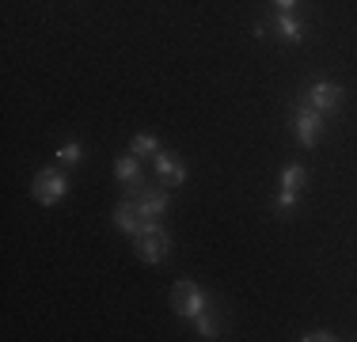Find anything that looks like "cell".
Wrapping results in <instances>:
<instances>
[{"instance_id": "1", "label": "cell", "mask_w": 357, "mask_h": 342, "mask_svg": "<svg viewBox=\"0 0 357 342\" xmlns=\"http://www.w3.org/2000/svg\"><path fill=\"white\" fill-rule=\"evenodd\" d=\"M167 247H172V236H167V228L160 225V221H144V228L133 236V251H137V259L149 262V267H156V262L164 259Z\"/></svg>"}, {"instance_id": "2", "label": "cell", "mask_w": 357, "mask_h": 342, "mask_svg": "<svg viewBox=\"0 0 357 342\" xmlns=\"http://www.w3.org/2000/svg\"><path fill=\"white\" fill-rule=\"evenodd\" d=\"M323 130H327V114H319L312 103H296L293 107V133H296V141L304 144V149H316L319 144V137Z\"/></svg>"}, {"instance_id": "3", "label": "cell", "mask_w": 357, "mask_h": 342, "mask_svg": "<svg viewBox=\"0 0 357 342\" xmlns=\"http://www.w3.org/2000/svg\"><path fill=\"white\" fill-rule=\"evenodd\" d=\"M172 308H175V315H183V320H198V315L209 308V301H206V293H202V285H194V281H175Z\"/></svg>"}, {"instance_id": "4", "label": "cell", "mask_w": 357, "mask_h": 342, "mask_svg": "<svg viewBox=\"0 0 357 342\" xmlns=\"http://www.w3.org/2000/svg\"><path fill=\"white\" fill-rule=\"evenodd\" d=\"M31 191H35V198L42 205H57L69 194V175H65V171H54V168H42L35 175V183H31Z\"/></svg>"}, {"instance_id": "5", "label": "cell", "mask_w": 357, "mask_h": 342, "mask_svg": "<svg viewBox=\"0 0 357 342\" xmlns=\"http://www.w3.org/2000/svg\"><path fill=\"white\" fill-rule=\"evenodd\" d=\"M304 179H308V171H304L301 164H285V171H282V191H278V213H289L296 202H301Z\"/></svg>"}, {"instance_id": "6", "label": "cell", "mask_w": 357, "mask_h": 342, "mask_svg": "<svg viewBox=\"0 0 357 342\" xmlns=\"http://www.w3.org/2000/svg\"><path fill=\"white\" fill-rule=\"evenodd\" d=\"M304 103H312L319 114H335V110L342 107V88H338L335 80H316L304 91Z\"/></svg>"}, {"instance_id": "7", "label": "cell", "mask_w": 357, "mask_h": 342, "mask_svg": "<svg viewBox=\"0 0 357 342\" xmlns=\"http://www.w3.org/2000/svg\"><path fill=\"white\" fill-rule=\"evenodd\" d=\"M114 225L122 228V232H130V236H137L141 228H144V217H141V209H137V198H122L114 205Z\"/></svg>"}, {"instance_id": "8", "label": "cell", "mask_w": 357, "mask_h": 342, "mask_svg": "<svg viewBox=\"0 0 357 342\" xmlns=\"http://www.w3.org/2000/svg\"><path fill=\"white\" fill-rule=\"evenodd\" d=\"M137 209L144 221H160L167 213V191H160V186H152V191H141L137 194Z\"/></svg>"}, {"instance_id": "9", "label": "cell", "mask_w": 357, "mask_h": 342, "mask_svg": "<svg viewBox=\"0 0 357 342\" xmlns=\"http://www.w3.org/2000/svg\"><path fill=\"white\" fill-rule=\"evenodd\" d=\"M152 168H156V175L164 179L167 186H183L186 183V168L178 164V160H172L167 152H156V156H152Z\"/></svg>"}, {"instance_id": "10", "label": "cell", "mask_w": 357, "mask_h": 342, "mask_svg": "<svg viewBox=\"0 0 357 342\" xmlns=\"http://www.w3.org/2000/svg\"><path fill=\"white\" fill-rule=\"evenodd\" d=\"M274 31L282 34L285 42H301L304 38V20L296 12H278L274 15Z\"/></svg>"}, {"instance_id": "11", "label": "cell", "mask_w": 357, "mask_h": 342, "mask_svg": "<svg viewBox=\"0 0 357 342\" xmlns=\"http://www.w3.org/2000/svg\"><path fill=\"white\" fill-rule=\"evenodd\" d=\"M141 156H122V160H114V179L118 183H126L130 191H137V183H141V164H137Z\"/></svg>"}, {"instance_id": "12", "label": "cell", "mask_w": 357, "mask_h": 342, "mask_svg": "<svg viewBox=\"0 0 357 342\" xmlns=\"http://www.w3.org/2000/svg\"><path fill=\"white\" fill-rule=\"evenodd\" d=\"M130 152H133V156H156V152H160V137L156 133H137V137H133V144H130Z\"/></svg>"}, {"instance_id": "13", "label": "cell", "mask_w": 357, "mask_h": 342, "mask_svg": "<svg viewBox=\"0 0 357 342\" xmlns=\"http://www.w3.org/2000/svg\"><path fill=\"white\" fill-rule=\"evenodd\" d=\"M54 156H57V164H65V168H76V164L84 160V144H80V141H65L61 149L54 152Z\"/></svg>"}, {"instance_id": "14", "label": "cell", "mask_w": 357, "mask_h": 342, "mask_svg": "<svg viewBox=\"0 0 357 342\" xmlns=\"http://www.w3.org/2000/svg\"><path fill=\"white\" fill-rule=\"evenodd\" d=\"M194 327H198V335H202V339H220L217 315H209V308H206V312L198 315V320H194Z\"/></svg>"}, {"instance_id": "15", "label": "cell", "mask_w": 357, "mask_h": 342, "mask_svg": "<svg viewBox=\"0 0 357 342\" xmlns=\"http://www.w3.org/2000/svg\"><path fill=\"white\" fill-rule=\"evenodd\" d=\"M304 342H335V335L331 331H308V335H301Z\"/></svg>"}, {"instance_id": "16", "label": "cell", "mask_w": 357, "mask_h": 342, "mask_svg": "<svg viewBox=\"0 0 357 342\" xmlns=\"http://www.w3.org/2000/svg\"><path fill=\"white\" fill-rule=\"evenodd\" d=\"M296 4H301V0H274L278 12H296Z\"/></svg>"}]
</instances>
